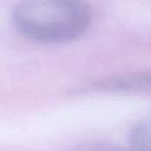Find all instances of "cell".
I'll list each match as a JSON object with an SVG mask.
<instances>
[{"mask_svg": "<svg viewBox=\"0 0 151 151\" xmlns=\"http://www.w3.org/2000/svg\"><path fill=\"white\" fill-rule=\"evenodd\" d=\"M92 9L85 2L66 0L22 1L13 8L17 31L44 44H63L81 37L91 26Z\"/></svg>", "mask_w": 151, "mask_h": 151, "instance_id": "6da1fadb", "label": "cell"}, {"mask_svg": "<svg viewBox=\"0 0 151 151\" xmlns=\"http://www.w3.org/2000/svg\"><path fill=\"white\" fill-rule=\"evenodd\" d=\"M86 90L114 93H151V70L117 74L84 85Z\"/></svg>", "mask_w": 151, "mask_h": 151, "instance_id": "7a4b0ae2", "label": "cell"}, {"mask_svg": "<svg viewBox=\"0 0 151 151\" xmlns=\"http://www.w3.org/2000/svg\"><path fill=\"white\" fill-rule=\"evenodd\" d=\"M130 151H151V114L140 119L130 133Z\"/></svg>", "mask_w": 151, "mask_h": 151, "instance_id": "3957f363", "label": "cell"}, {"mask_svg": "<svg viewBox=\"0 0 151 151\" xmlns=\"http://www.w3.org/2000/svg\"><path fill=\"white\" fill-rule=\"evenodd\" d=\"M65 151H130L129 149H123L120 146L107 144V143H99V142H91V143H83L76 146L70 147Z\"/></svg>", "mask_w": 151, "mask_h": 151, "instance_id": "277c9868", "label": "cell"}]
</instances>
